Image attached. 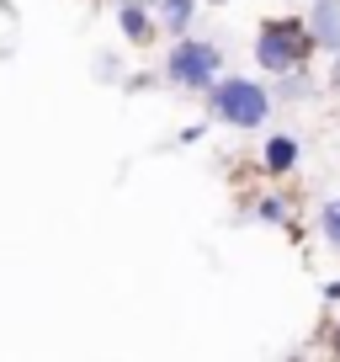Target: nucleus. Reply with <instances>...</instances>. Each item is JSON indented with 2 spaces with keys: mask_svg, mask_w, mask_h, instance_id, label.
Listing matches in <instances>:
<instances>
[{
  "mask_svg": "<svg viewBox=\"0 0 340 362\" xmlns=\"http://www.w3.org/2000/svg\"><path fill=\"white\" fill-rule=\"evenodd\" d=\"M117 27H123L133 43H149V37H154V22H149V11L138 0H117Z\"/></svg>",
  "mask_w": 340,
  "mask_h": 362,
  "instance_id": "5",
  "label": "nucleus"
},
{
  "mask_svg": "<svg viewBox=\"0 0 340 362\" xmlns=\"http://www.w3.org/2000/svg\"><path fill=\"white\" fill-rule=\"evenodd\" d=\"M149 6H154V16H159L165 33H186L192 16H197V0H149Z\"/></svg>",
  "mask_w": 340,
  "mask_h": 362,
  "instance_id": "6",
  "label": "nucleus"
},
{
  "mask_svg": "<svg viewBox=\"0 0 340 362\" xmlns=\"http://www.w3.org/2000/svg\"><path fill=\"white\" fill-rule=\"evenodd\" d=\"M207 107H213V117H224L234 128H261L266 112H272V96L255 80H218L207 90Z\"/></svg>",
  "mask_w": 340,
  "mask_h": 362,
  "instance_id": "2",
  "label": "nucleus"
},
{
  "mask_svg": "<svg viewBox=\"0 0 340 362\" xmlns=\"http://www.w3.org/2000/svg\"><path fill=\"white\" fill-rule=\"evenodd\" d=\"M308 54H314V37H308V22H298V16H266L255 33V64L272 75L303 69Z\"/></svg>",
  "mask_w": 340,
  "mask_h": 362,
  "instance_id": "1",
  "label": "nucleus"
},
{
  "mask_svg": "<svg viewBox=\"0 0 340 362\" xmlns=\"http://www.w3.org/2000/svg\"><path fill=\"white\" fill-rule=\"evenodd\" d=\"M324 235H329V245H340V197L324 203Z\"/></svg>",
  "mask_w": 340,
  "mask_h": 362,
  "instance_id": "8",
  "label": "nucleus"
},
{
  "mask_svg": "<svg viewBox=\"0 0 340 362\" xmlns=\"http://www.w3.org/2000/svg\"><path fill=\"white\" fill-rule=\"evenodd\" d=\"M308 37H314V48H324V54L340 59V0H314Z\"/></svg>",
  "mask_w": 340,
  "mask_h": 362,
  "instance_id": "4",
  "label": "nucleus"
},
{
  "mask_svg": "<svg viewBox=\"0 0 340 362\" xmlns=\"http://www.w3.org/2000/svg\"><path fill=\"white\" fill-rule=\"evenodd\" d=\"M335 357H340V325H335Z\"/></svg>",
  "mask_w": 340,
  "mask_h": 362,
  "instance_id": "10",
  "label": "nucleus"
},
{
  "mask_svg": "<svg viewBox=\"0 0 340 362\" xmlns=\"http://www.w3.org/2000/svg\"><path fill=\"white\" fill-rule=\"evenodd\" d=\"M324 298H340V283H324Z\"/></svg>",
  "mask_w": 340,
  "mask_h": 362,
  "instance_id": "9",
  "label": "nucleus"
},
{
  "mask_svg": "<svg viewBox=\"0 0 340 362\" xmlns=\"http://www.w3.org/2000/svg\"><path fill=\"white\" fill-rule=\"evenodd\" d=\"M218 48L213 43H176L165 54V80L170 86H192V90H202V86H213V75H218Z\"/></svg>",
  "mask_w": 340,
  "mask_h": 362,
  "instance_id": "3",
  "label": "nucleus"
},
{
  "mask_svg": "<svg viewBox=\"0 0 340 362\" xmlns=\"http://www.w3.org/2000/svg\"><path fill=\"white\" fill-rule=\"evenodd\" d=\"M293 165H298V139L277 134L272 144H266V176H287Z\"/></svg>",
  "mask_w": 340,
  "mask_h": 362,
  "instance_id": "7",
  "label": "nucleus"
}]
</instances>
